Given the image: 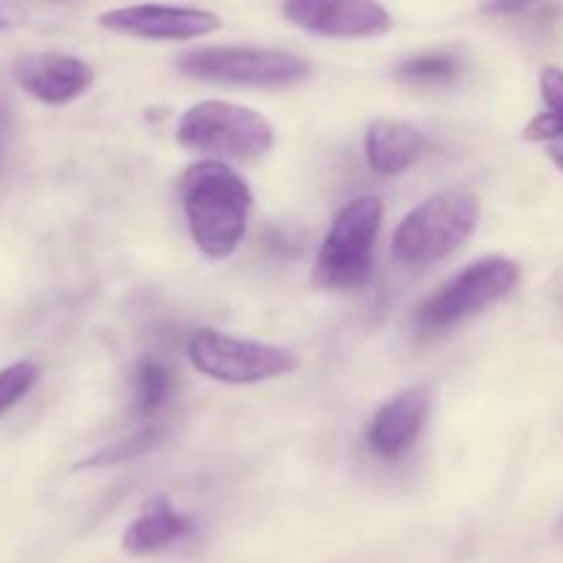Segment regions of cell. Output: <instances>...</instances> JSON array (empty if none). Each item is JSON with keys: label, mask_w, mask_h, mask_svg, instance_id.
Listing matches in <instances>:
<instances>
[{"label": "cell", "mask_w": 563, "mask_h": 563, "mask_svg": "<svg viewBox=\"0 0 563 563\" xmlns=\"http://www.w3.org/2000/svg\"><path fill=\"white\" fill-rule=\"evenodd\" d=\"M38 379V366L31 361H20L11 363L0 372V416L5 410L16 405V401L25 399L31 394V388L36 385Z\"/></svg>", "instance_id": "cell-18"}, {"label": "cell", "mask_w": 563, "mask_h": 563, "mask_svg": "<svg viewBox=\"0 0 563 563\" xmlns=\"http://www.w3.org/2000/svg\"><path fill=\"white\" fill-rule=\"evenodd\" d=\"M181 75L220 86L280 88L308 77V64L273 47H196L176 60Z\"/></svg>", "instance_id": "cell-7"}, {"label": "cell", "mask_w": 563, "mask_h": 563, "mask_svg": "<svg viewBox=\"0 0 563 563\" xmlns=\"http://www.w3.org/2000/svg\"><path fill=\"white\" fill-rule=\"evenodd\" d=\"M555 533H559V537L563 539V517L559 520V526H555Z\"/></svg>", "instance_id": "cell-21"}, {"label": "cell", "mask_w": 563, "mask_h": 563, "mask_svg": "<svg viewBox=\"0 0 563 563\" xmlns=\"http://www.w3.org/2000/svg\"><path fill=\"white\" fill-rule=\"evenodd\" d=\"M14 77L33 99L44 104H66L91 88L93 69L69 53H36L16 60Z\"/></svg>", "instance_id": "cell-10"}, {"label": "cell", "mask_w": 563, "mask_h": 563, "mask_svg": "<svg viewBox=\"0 0 563 563\" xmlns=\"http://www.w3.org/2000/svg\"><path fill=\"white\" fill-rule=\"evenodd\" d=\"M539 91H542L548 110L533 115L526 124V141L531 143H555L563 141V69L548 66L539 75Z\"/></svg>", "instance_id": "cell-14"}, {"label": "cell", "mask_w": 563, "mask_h": 563, "mask_svg": "<svg viewBox=\"0 0 563 563\" xmlns=\"http://www.w3.org/2000/svg\"><path fill=\"white\" fill-rule=\"evenodd\" d=\"M517 280H520V267L511 258L487 256L482 262H473L471 267L454 275L443 289L423 300L416 313L418 330L438 333V330L454 328L509 297Z\"/></svg>", "instance_id": "cell-6"}, {"label": "cell", "mask_w": 563, "mask_h": 563, "mask_svg": "<svg viewBox=\"0 0 563 563\" xmlns=\"http://www.w3.org/2000/svg\"><path fill=\"white\" fill-rule=\"evenodd\" d=\"M187 357L203 377L223 385H258L286 377L300 366L295 352L262 341L234 339L201 328L187 339Z\"/></svg>", "instance_id": "cell-5"}, {"label": "cell", "mask_w": 563, "mask_h": 563, "mask_svg": "<svg viewBox=\"0 0 563 563\" xmlns=\"http://www.w3.org/2000/svg\"><path fill=\"white\" fill-rule=\"evenodd\" d=\"M537 0H484L482 11L489 16H509V14H520L526 11L528 5H533Z\"/></svg>", "instance_id": "cell-19"}, {"label": "cell", "mask_w": 563, "mask_h": 563, "mask_svg": "<svg viewBox=\"0 0 563 563\" xmlns=\"http://www.w3.org/2000/svg\"><path fill=\"white\" fill-rule=\"evenodd\" d=\"M478 223V201L471 192H438L418 203L394 231V256L410 267H427L451 256Z\"/></svg>", "instance_id": "cell-4"}, {"label": "cell", "mask_w": 563, "mask_h": 563, "mask_svg": "<svg viewBox=\"0 0 563 563\" xmlns=\"http://www.w3.org/2000/svg\"><path fill=\"white\" fill-rule=\"evenodd\" d=\"M383 218L385 207L377 196L355 198L335 214L313 264V284L319 289L350 291L366 284Z\"/></svg>", "instance_id": "cell-2"}, {"label": "cell", "mask_w": 563, "mask_h": 563, "mask_svg": "<svg viewBox=\"0 0 563 563\" xmlns=\"http://www.w3.org/2000/svg\"><path fill=\"white\" fill-rule=\"evenodd\" d=\"M550 159H553L555 165H559V170L563 174V141H555V143H550Z\"/></svg>", "instance_id": "cell-20"}, {"label": "cell", "mask_w": 563, "mask_h": 563, "mask_svg": "<svg viewBox=\"0 0 563 563\" xmlns=\"http://www.w3.org/2000/svg\"><path fill=\"white\" fill-rule=\"evenodd\" d=\"M187 229L198 251L209 258H229L247 234L253 190L220 159L190 165L181 179Z\"/></svg>", "instance_id": "cell-1"}, {"label": "cell", "mask_w": 563, "mask_h": 563, "mask_svg": "<svg viewBox=\"0 0 563 563\" xmlns=\"http://www.w3.org/2000/svg\"><path fill=\"white\" fill-rule=\"evenodd\" d=\"M170 396V372L154 357L135 363V401L141 416H154Z\"/></svg>", "instance_id": "cell-17"}, {"label": "cell", "mask_w": 563, "mask_h": 563, "mask_svg": "<svg viewBox=\"0 0 563 563\" xmlns=\"http://www.w3.org/2000/svg\"><path fill=\"white\" fill-rule=\"evenodd\" d=\"M163 440H165V429L163 427L137 429V432L124 434L121 440H115V443L108 445V449L97 451V454L88 456V460L77 462V471H91V467H110V465H119V462L135 460V456L152 454L154 449H159V443H163Z\"/></svg>", "instance_id": "cell-16"}, {"label": "cell", "mask_w": 563, "mask_h": 563, "mask_svg": "<svg viewBox=\"0 0 563 563\" xmlns=\"http://www.w3.org/2000/svg\"><path fill=\"white\" fill-rule=\"evenodd\" d=\"M429 405H432V399L423 388L405 390V394L385 401L374 416L372 427H368V449L383 460H399L401 454H407L421 434L423 423H427Z\"/></svg>", "instance_id": "cell-11"}, {"label": "cell", "mask_w": 563, "mask_h": 563, "mask_svg": "<svg viewBox=\"0 0 563 563\" xmlns=\"http://www.w3.org/2000/svg\"><path fill=\"white\" fill-rule=\"evenodd\" d=\"M190 517L176 511L165 498H154L152 504L130 522V528L124 531V539H121V548L132 555L159 553V550L181 542V539L190 537Z\"/></svg>", "instance_id": "cell-13"}, {"label": "cell", "mask_w": 563, "mask_h": 563, "mask_svg": "<svg viewBox=\"0 0 563 563\" xmlns=\"http://www.w3.org/2000/svg\"><path fill=\"white\" fill-rule=\"evenodd\" d=\"M462 75V58L449 49H432V53L412 55L396 66V77L416 86H445Z\"/></svg>", "instance_id": "cell-15"}, {"label": "cell", "mask_w": 563, "mask_h": 563, "mask_svg": "<svg viewBox=\"0 0 563 563\" xmlns=\"http://www.w3.org/2000/svg\"><path fill=\"white\" fill-rule=\"evenodd\" d=\"M176 141L214 159H258L273 148L275 130L267 115L234 102L207 99L181 113Z\"/></svg>", "instance_id": "cell-3"}, {"label": "cell", "mask_w": 563, "mask_h": 563, "mask_svg": "<svg viewBox=\"0 0 563 563\" xmlns=\"http://www.w3.org/2000/svg\"><path fill=\"white\" fill-rule=\"evenodd\" d=\"M363 148H366L368 168L377 170L379 176H396L418 163L427 148V137L410 121L374 119L363 137Z\"/></svg>", "instance_id": "cell-12"}, {"label": "cell", "mask_w": 563, "mask_h": 563, "mask_svg": "<svg viewBox=\"0 0 563 563\" xmlns=\"http://www.w3.org/2000/svg\"><path fill=\"white\" fill-rule=\"evenodd\" d=\"M286 20L328 38H374L394 27L379 0H286Z\"/></svg>", "instance_id": "cell-9"}, {"label": "cell", "mask_w": 563, "mask_h": 563, "mask_svg": "<svg viewBox=\"0 0 563 563\" xmlns=\"http://www.w3.org/2000/svg\"><path fill=\"white\" fill-rule=\"evenodd\" d=\"M99 25L110 33H121V36L187 42V38L209 36V33L220 31V16L214 11L196 9V5L137 3L104 11L99 16Z\"/></svg>", "instance_id": "cell-8"}]
</instances>
